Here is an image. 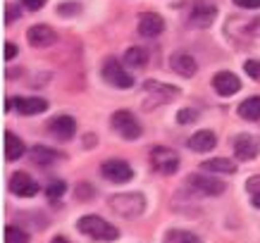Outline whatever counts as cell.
I'll return each instance as SVG.
<instances>
[{"instance_id": "cell-7", "label": "cell", "mask_w": 260, "mask_h": 243, "mask_svg": "<svg viewBox=\"0 0 260 243\" xmlns=\"http://www.w3.org/2000/svg\"><path fill=\"white\" fill-rule=\"evenodd\" d=\"M101 174L105 177V179L115 181V184H124V181H129L132 177H134L129 162H124V160H105L103 167H101Z\"/></svg>"}, {"instance_id": "cell-26", "label": "cell", "mask_w": 260, "mask_h": 243, "mask_svg": "<svg viewBox=\"0 0 260 243\" xmlns=\"http://www.w3.org/2000/svg\"><path fill=\"white\" fill-rule=\"evenodd\" d=\"M64 191H67L64 181H50V186H48V191H46V196L50 198V200H57V198L62 196Z\"/></svg>"}, {"instance_id": "cell-18", "label": "cell", "mask_w": 260, "mask_h": 243, "mask_svg": "<svg viewBox=\"0 0 260 243\" xmlns=\"http://www.w3.org/2000/svg\"><path fill=\"white\" fill-rule=\"evenodd\" d=\"M215 15H217V10L213 8V5H205V3H198L196 8L191 10V24H196V26H201V29H205V26H210V24L215 22Z\"/></svg>"}, {"instance_id": "cell-1", "label": "cell", "mask_w": 260, "mask_h": 243, "mask_svg": "<svg viewBox=\"0 0 260 243\" xmlns=\"http://www.w3.org/2000/svg\"><path fill=\"white\" fill-rule=\"evenodd\" d=\"M77 229H79L81 234L91 236L93 241H101V243H110L119 236L117 227H112L110 222H105L103 217H98V215H84V217L77 222Z\"/></svg>"}, {"instance_id": "cell-25", "label": "cell", "mask_w": 260, "mask_h": 243, "mask_svg": "<svg viewBox=\"0 0 260 243\" xmlns=\"http://www.w3.org/2000/svg\"><path fill=\"white\" fill-rule=\"evenodd\" d=\"M5 243H29V234L17 224L5 227Z\"/></svg>"}, {"instance_id": "cell-24", "label": "cell", "mask_w": 260, "mask_h": 243, "mask_svg": "<svg viewBox=\"0 0 260 243\" xmlns=\"http://www.w3.org/2000/svg\"><path fill=\"white\" fill-rule=\"evenodd\" d=\"M165 243H201L196 234H189V231H181V229H172L167 231Z\"/></svg>"}, {"instance_id": "cell-9", "label": "cell", "mask_w": 260, "mask_h": 243, "mask_svg": "<svg viewBox=\"0 0 260 243\" xmlns=\"http://www.w3.org/2000/svg\"><path fill=\"white\" fill-rule=\"evenodd\" d=\"M234 155H237V160H241V162H248L253 157H258L260 141L255 136H251V133H241V136H237V141H234Z\"/></svg>"}, {"instance_id": "cell-3", "label": "cell", "mask_w": 260, "mask_h": 243, "mask_svg": "<svg viewBox=\"0 0 260 243\" xmlns=\"http://www.w3.org/2000/svg\"><path fill=\"white\" fill-rule=\"evenodd\" d=\"M110 124H112V129L122 136V138H126V141H134V138L141 136V124H139V119H136L129 110L112 112Z\"/></svg>"}, {"instance_id": "cell-30", "label": "cell", "mask_w": 260, "mask_h": 243, "mask_svg": "<svg viewBox=\"0 0 260 243\" xmlns=\"http://www.w3.org/2000/svg\"><path fill=\"white\" fill-rule=\"evenodd\" d=\"M246 191H248L251 196L260 193V174H258V177H251V179L246 181Z\"/></svg>"}, {"instance_id": "cell-23", "label": "cell", "mask_w": 260, "mask_h": 243, "mask_svg": "<svg viewBox=\"0 0 260 243\" xmlns=\"http://www.w3.org/2000/svg\"><path fill=\"white\" fill-rule=\"evenodd\" d=\"M124 62L129 64V67H146V64H148V50H146V48H139V46H132L126 50Z\"/></svg>"}, {"instance_id": "cell-2", "label": "cell", "mask_w": 260, "mask_h": 243, "mask_svg": "<svg viewBox=\"0 0 260 243\" xmlns=\"http://www.w3.org/2000/svg\"><path fill=\"white\" fill-rule=\"evenodd\" d=\"M108 203H110L112 212H117L119 217H126V220L139 217L146 210V196L143 193H115V196H110Z\"/></svg>"}, {"instance_id": "cell-17", "label": "cell", "mask_w": 260, "mask_h": 243, "mask_svg": "<svg viewBox=\"0 0 260 243\" xmlns=\"http://www.w3.org/2000/svg\"><path fill=\"white\" fill-rule=\"evenodd\" d=\"M57 160H62V153L48 148V146H34L31 148V162L39 167H50L55 165Z\"/></svg>"}, {"instance_id": "cell-6", "label": "cell", "mask_w": 260, "mask_h": 243, "mask_svg": "<svg viewBox=\"0 0 260 243\" xmlns=\"http://www.w3.org/2000/svg\"><path fill=\"white\" fill-rule=\"evenodd\" d=\"M143 93L150 95V105H162L170 102L179 95V88L172 84H160V81H146L143 84Z\"/></svg>"}, {"instance_id": "cell-20", "label": "cell", "mask_w": 260, "mask_h": 243, "mask_svg": "<svg viewBox=\"0 0 260 243\" xmlns=\"http://www.w3.org/2000/svg\"><path fill=\"white\" fill-rule=\"evenodd\" d=\"M24 150L26 148H24L22 138L12 131H5V160L15 162V160H19V157L24 155Z\"/></svg>"}, {"instance_id": "cell-32", "label": "cell", "mask_w": 260, "mask_h": 243, "mask_svg": "<svg viewBox=\"0 0 260 243\" xmlns=\"http://www.w3.org/2000/svg\"><path fill=\"white\" fill-rule=\"evenodd\" d=\"M15 19H19V10L8 5V8H5V24H12Z\"/></svg>"}, {"instance_id": "cell-31", "label": "cell", "mask_w": 260, "mask_h": 243, "mask_svg": "<svg viewBox=\"0 0 260 243\" xmlns=\"http://www.w3.org/2000/svg\"><path fill=\"white\" fill-rule=\"evenodd\" d=\"M237 8H246V10H258L260 8V0H234Z\"/></svg>"}, {"instance_id": "cell-22", "label": "cell", "mask_w": 260, "mask_h": 243, "mask_svg": "<svg viewBox=\"0 0 260 243\" xmlns=\"http://www.w3.org/2000/svg\"><path fill=\"white\" fill-rule=\"evenodd\" d=\"M239 115L244 119H260V95H253V98H246L241 105H239Z\"/></svg>"}, {"instance_id": "cell-4", "label": "cell", "mask_w": 260, "mask_h": 243, "mask_svg": "<svg viewBox=\"0 0 260 243\" xmlns=\"http://www.w3.org/2000/svg\"><path fill=\"white\" fill-rule=\"evenodd\" d=\"M150 165L160 174H174L179 169V155H177L172 148L155 146V148L150 150Z\"/></svg>"}, {"instance_id": "cell-12", "label": "cell", "mask_w": 260, "mask_h": 243, "mask_svg": "<svg viewBox=\"0 0 260 243\" xmlns=\"http://www.w3.org/2000/svg\"><path fill=\"white\" fill-rule=\"evenodd\" d=\"M213 88L217 95L229 98V95H234L239 88H241V81H239V77L232 74V72H217L213 77Z\"/></svg>"}, {"instance_id": "cell-27", "label": "cell", "mask_w": 260, "mask_h": 243, "mask_svg": "<svg viewBox=\"0 0 260 243\" xmlns=\"http://www.w3.org/2000/svg\"><path fill=\"white\" fill-rule=\"evenodd\" d=\"M244 70H246V74H248L251 79L260 81V62H258V60H246V62H244Z\"/></svg>"}, {"instance_id": "cell-33", "label": "cell", "mask_w": 260, "mask_h": 243, "mask_svg": "<svg viewBox=\"0 0 260 243\" xmlns=\"http://www.w3.org/2000/svg\"><path fill=\"white\" fill-rule=\"evenodd\" d=\"M17 53H19V48L15 46V43H5V60H12V57H17Z\"/></svg>"}, {"instance_id": "cell-21", "label": "cell", "mask_w": 260, "mask_h": 243, "mask_svg": "<svg viewBox=\"0 0 260 243\" xmlns=\"http://www.w3.org/2000/svg\"><path fill=\"white\" fill-rule=\"evenodd\" d=\"M205 172H220V174H234L237 172V165L227 160V157H213V160H205L203 162Z\"/></svg>"}, {"instance_id": "cell-28", "label": "cell", "mask_w": 260, "mask_h": 243, "mask_svg": "<svg viewBox=\"0 0 260 243\" xmlns=\"http://www.w3.org/2000/svg\"><path fill=\"white\" fill-rule=\"evenodd\" d=\"M196 119H198L196 110H179V115H177V122H179V124H191V122H196Z\"/></svg>"}, {"instance_id": "cell-36", "label": "cell", "mask_w": 260, "mask_h": 243, "mask_svg": "<svg viewBox=\"0 0 260 243\" xmlns=\"http://www.w3.org/2000/svg\"><path fill=\"white\" fill-rule=\"evenodd\" d=\"M50 243H72V241H67L64 236H55V238H53V241H50Z\"/></svg>"}, {"instance_id": "cell-16", "label": "cell", "mask_w": 260, "mask_h": 243, "mask_svg": "<svg viewBox=\"0 0 260 243\" xmlns=\"http://www.w3.org/2000/svg\"><path fill=\"white\" fill-rule=\"evenodd\" d=\"M170 67H172L179 77H193L198 70L196 60H193L189 53H184V50H179V53H174V55L170 57Z\"/></svg>"}, {"instance_id": "cell-10", "label": "cell", "mask_w": 260, "mask_h": 243, "mask_svg": "<svg viewBox=\"0 0 260 243\" xmlns=\"http://www.w3.org/2000/svg\"><path fill=\"white\" fill-rule=\"evenodd\" d=\"M186 184L191 188H196L198 193H203V196H220V193H224V184L220 179L205 177V174H191Z\"/></svg>"}, {"instance_id": "cell-8", "label": "cell", "mask_w": 260, "mask_h": 243, "mask_svg": "<svg viewBox=\"0 0 260 243\" xmlns=\"http://www.w3.org/2000/svg\"><path fill=\"white\" fill-rule=\"evenodd\" d=\"M8 110H17L19 115H41L48 110V102L43 98H8Z\"/></svg>"}, {"instance_id": "cell-13", "label": "cell", "mask_w": 260, "mask_h": 243, "mask_svg": "<svg viewBox=\"0 0 260 243\" xmlns=\"http://www.w3.org/2000/svg\"><path fill=\"white\" fill-rule=\"evenodd\" d=\"M165 31V22L158 12H143L141 19H139V33L143 39H155Z\"/></svg>"}, {"instance_id": "cell-11", "label": "cell", "mask_w": 260, "mask_h": 243, "mask_svg": "<svg viewBox=\"0 0 260 243\" xmlns=\"http://www.w3.org/2000/svg\"><path fill=\"white\" fill-rule=\"evenodd\" d=\"M10 191L19 198H31L39 193V184H36L26 172H15L12 179H10Z\"/></svg>"}, {"instance_id": "cell-34", "label": "cell", "mask_w": 260, "mask_h": 243, "mask_svg": "<svg viewBox=\"0 0 260 243\" xmlns=\"http://www.w3.org/2000/svg\"><path fill=\"white\" fill-rule=\"evenodd\" d=\"M22 5L24 8H29V10H41L43 5H46V0H22Z\"/></svg>"}, {"instance_id": "cell-29", "label": "cell", "mask_w": 260, "mask_h": 243, "mask_svg": "<svg viewBox=\"0 0 260 243\" xmlns=\"http://www.w3.org/2000/svg\"><path fill=\"white\" fill-rule=\"evenodd\" d=\"M93 188L88 186L86 181H81L79 186H77V198H79V200H88V198H93Z\"/></svg>"}, {"instance_id": "cell-14", "label": "cell", "mask_w": 260, "mask_h": 243, "mask_svg": "<svg viewBox=\"0 0 260 243\" xmlns=\"http://www.w3.org/2000/svg\"><path fill=\"white\" fill-rule=\"evenodd\" d=\"M55 31L48 26V24H36L31 26L29 31H26V41H29V46L31 48H48L55 43Z\"/></svg>"}, {"instance_id": "cell-37", "label": "cell", "mask_w": 260, "mask_h": 243, "mask_svg": "<svg viewBox=\"0 0 260 243\" xmlns=\"http://www.w3.org/2000/svg\"><path fill=\"white\" fill-rule=\"evenodd\" d=\"M253 205H255V207H260V193H255V196H253Z\"/></svg>"}, {"instance_id": "cell-35", "label": "cell", "mask_w": 260, "mask_h": 243, "mask_svg": "<svg viewBox=\"0 0 260 243\" xmlns=\"http://www.w3.org/2000/svg\"><path fill=\"white\" fill-rule=\"evenodd\" d=\"M74 12H79V5H72V3L60 5V15H74Z\"/></svg>"}, {"instance_id": "cell-5", "label": "cell", "mask_w": 260, "mask_h": 243, "mask_svg": "<svg viewBox=\"0 0 260 243\" xmlns=\"http://www.w3.org/2000/svg\"><path fill=\"white\" fill-rule=\"evenodd\" d=\"M103 77L115 88H132V84H134V77H132V74L119 64V60H115V57H108V60L103 62Z\"/></svg>"}, {"instance_id": "cell-19", "label": "cell", "mask_w": 260, "mask_h": 243, "mask_svg": "<svg viewBox=\"0 0 260 243\" xmlns=\"http://www.w3.org/2000/svg\"><path fill=\"white\" fill-rule=\"evenodd\" d=\"M215 143H217V136L213 131L203 129V131H196L189 138V148L196 150V153H208V150L215 148Z\"/></svg>"}, {"instance_id": "cell-15", "label": "cell", "mask_w": 260, "mask_h": 243, "mask_svg": "<svg viewBox=\"0 0 260 243\" xmlns=\"http://www.w3.org/2000/svg\"><path fill=\"white\" fill-rule=\"evenodd\" d=\"M48 129H50V133H53L55 138H60V141H70L72 136H74V131H77V122H74L70 115H60V117L50 119Z\"/></svg>"}]
</instances>
